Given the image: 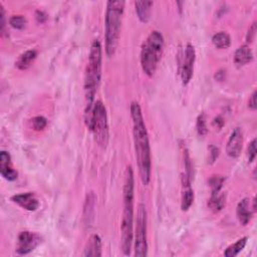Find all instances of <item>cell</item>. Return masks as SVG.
I'll return each mask as SVG.
<instances>
[{
	"instance_id": "26",
	"label": "cell",
	"mask_w": 257,
	"mask_h": 257,
	"mask_svg": "<svg viewBox=\"0 0 257 257\" xmlns=\"http://www.w3.org/2000/svg\"><path fill=\"white\" fill-rule=\"evenodd\" d=\"M0 32H1V36L3 37L6 34V20H5V11L0 3Z\"/></svg>"
},
{
	"instance_id": "23",
	"label": "cell",
	"mask_w": 257,
	"mask_h": 257,
	"mask_svg": "<svg viewBox=\"0 0 257 257\" xmlns=\"http://www.w3.org/2000/svg\"><path fill=\"white\" fill-rule=\"evenodd\" d=\"M9 24L15 29H23L27 24V20L22 15H13L9 19Z\"/></svg>"
},
{
	"instance_id": "15",
	"label": "cell",
	"mask_w": 257,
	"mask_h": 257,
	"mask_svg": "<svg viewBox=\"0 0 257 257\" xmlns=\"http://www.w3.org/2000/svg\"><path fill=\"white\" fill-rule=\"evenodd\" d=\"M252 213L253 211L250 209V200L248 198L242 199L238 203L237 209H236V215L239 222L242 225H247L251 220Z\"/></svg>"
},
{
	"instance_id": "20",
	"label": "cell",
	"mask_w": 257,
	"mask_h": 257,
	"mask_svg": "<svg viewBox=\"0 0 257 257\" xmlns=\"http://www.w3.org/2000/svg\"><path fill=\"white\" fill-rule=\"evenodd\" d=\"M247 239H248L247 237H243V238L237 240L234 244L227 247V249L224 252V255L226 257H234V256L238 255L244 249V247L247 243Z\"/></svg>"
},
{
	"instance_id": "18",
	"label": "cell",
	"mask_w": 257,
	"mask_h": 257,
	"mask_svg": "<svg viewBox=\"0 0 257 257\" xmlns=\"http://www.w3.org/2000/svg\"><path fill=\"white\" fill-rule=\"evenodd\" d=\"M253 59V53L248 45L240 46L234 54V61L238 66H245Z\"/></svg>"
},
{
	"instance_id": "16",
	"label": "cell",
	"mask_w": 257,
	"mask_h": 257,
	"mask_svg": "<svg viewBox=\"0 0 257 257\" xmlns=\"http://www.w3.org/2000/svg\"><path fill=\"white\" fill-rule=\"evenodd\" d=\"M153 1H148V0H144V1H136L135 2V8L138 15V18L141 22L147 23L151 18V12H152V6Z\"/></svg>"
},
{
	"instance_id": "32",
	"label": "cell",
	"mask_w": 257,
	"mask_h": 257,
	"mask_svg": "<svg viewBox=\"0 0 257 257\" xmlns=\"http://www.w3.org/2000/svg\"><path fill=\"white\" fill-rule=\"evenodd\" d=\"M213 125L216 126L218 128H221L223 127V125H224V121H223V119L221 117H217V118L214 119Z\"/></svg>"
},
{
	"instance_id": "21",
	"label": "cell",
	"mask_w": 257,
	"mask_h": 257,
	"mask_svg": "<svg viewBox=\"0 0 257 257\" xmlns=\"http://www.w3.org/2000/svg\"><path fill=\"white\" fill-rule=\"evenodd\" d=\"M225 205V195L224 194H217V195H211L209 201H208V207L217 212L223 209Z\"/></svg>"
},
{
	"instance_id": "14",
	"label": "cell",
	"mask_w": 257,
	"mask_h": 257,
	"mask_svg": "<svg viewBox=\"0 0 257 257\" xmlns=\"http://www.w3.org/2000/svg\"><path fill=\"white\" fill-rule=\"evenodd\" d=\"M102 247H103V243H102V239L98 234H94L90 237V239L88 240L85 249H84V256H102Z\"/></svg>"
},
{
	"instance_id": "12",
	"label": "cell",
	"mask_w": 257,
	"mask_h": 257,
	"mask_svg": "<svg viewBox=\"0 0 257 257\" xmlns=\"http://www.w3.org/2000/svg\"><path fill=\"white\" fill-rule=\"evenodd\" d=\"M0 173L7 181H14L18 176L17 171L12 166L11 156L6 151H1L0 153Z\"/></svg>"
},
{
	"instance_id": "31",
	"label": "cell",
	"mask_w": 257,
	"mask_h": 257,
	"mask_svg": "<svg viewBox=\"0 0 257 257\" xmlns=\"http://www.w3.org/2000/svg\"><path fill=\"white\" fill-rule=\"evenodd\" d=\"M35 15H36V20H37L38 22H40V23H43V22L47 19V15H46V13H44L43 11L37 10Z\"/></svg>"
},
{
	"instance_id": "22",
	"label": "cell",
	"mask_w": 257,
	"mask_h": 257,
	"mask_svg": "<svg viewBox=\"0 0 257 257\" xmlns=\"http://www.w3.org/2000/svg\"><path fill=\"white\" fill-rule=\"evenodd\" d=\"M225 182V177L220 175H214L209 179V186L211 188V195H217L220 193L223 184Z\"/></svg>"
},
{
	"instance_id": "1",
	"label": "cell",
	"mask_w": 257,
	"mask_h": 257,
	"mask_svg": "<svg viewBox=\"0 0 257 257\" xmlns=\"http://www.w3.org/2000/svg\"><path fill=\"white\" fill-rule=\"evenodd\" d=\"M131 118L133 121V136L139 173L142 183L148 186L151 181L152 160L151 148L147 127L143 117L142 109L137 102L131 104Z\"/></svg>"
},
{
	"instance_id": "11",
	"label": "cell",
	"mask_w": 257,
	"mask_h": 257,
	"mask_svg": "<svg viewBox=\"0 0 257 257\" xmlns=\"http://www.w3.org/2000/svg\"><path fill=\"white\" fill-rule=\"evenodd\" d=\"M182 182V198H181V209L182 211H187L194 202V192L191 187L192 179L185 173L181 177Z\"/></svg>"
},
{
	"instance_id": "7",
	"label": "cell",
	"mask_w": 257,
	"mask_h": 257,
	"mask_svg": "<svg viewBox=\"0 0 257 257\" xmlns=\"http://www.w3.org/2000/svg\"><path fill=\"white\" fill-rule=\"evenodd\" d=\"M147 210L143 203L138 206V213L136 219V231H135V255L138 257H144L148 255V241H147Z\"/></svg>"
},
{
	"instance_id": "25",
	"label": "cell",
	"mask_w": 257,
	"mask_h": 257,
	"mask_svg": "<svg viewBox=\"0 0 257 257\" xmlns=\"http://www.w3.org/2000/svg\"><path fill=\"white\" fill-rule=\"evenodd\" d=\"M196 128H197V132L200 136H205L208 132L207 128V125H206V119H205V115L202 114L198 117L197 119V124H196Z\"/></svg>"
},
{
	"instance_id": "2",
	"label": "cell",
	"mask_w": 257,
	"mask_h": 257,
	"mask_svg": "<svg viewBox=\"0 0 257 257\" xmlns=\"http://www.w3.org/2000/svg\"><path fill=\"white\" fill-rule=\"evenodd\" d=\"M134 172L131 166L125 172L123 199L124 211L122 218V251L125 255H130L134 239Z\"/></svg>"
},
{
	"instance_id": "19",
	"label": "cell",
	"mask_w": 257,
	"mask_h": 257,
	"mask_svg": "<svg viewBox=\"0 0 257 257\" xmlns=\"http://www.w3.org/2000/svg\"><path fill=\"white\" fill-rule=\"evenodd\" d=\"M212 43L216 48L219 49H226L231 44V38L230 35L227 32L221 31L213 35L212 37Z\"/></svg>"
},
{
	"instance_id": "13",
	"label": "cell",
	"mask_w": 257,
	"mask_h": 257,
	"mask_svg": "<svg viewBox=\"0 0 257 257\" xmlns=\"http://www.w3.org/2000/svg\"><path fill=\"white\" fill-rule=\"evenodd\" d=\"M11 201L27 211H35L39 207V202L32 192L14 195L11 197Z\"/></svg>"
},
{
	"instance_id": "24",
	"label": "cell",
	"mask_w": 257,
	"mask_h": 257,
	"mask_svg": "<svg viewBox=\"0 0 257 257\" xmlns=\"http://www.w3.org/2000/svg\"><path fill=\"white\" fill-rule=\"evenodd\" d=\"M30 123H31L33 130L42 131V130H44L47 125V120L42 116H37V117H34L33 119H31Z\"/></svg>"
},
{
	"instance_id": "6",
	"label": "cell",
	"mask_w": 257,
	"mask_h": 257,
	"mask_svg": "<svg viewBox=\"0 0 257 257\" xmlns=\"http://www.w3.org/2000/svg\"><path fill=\"white\" fill-rule=\"evenodd\" d=\"M89 128L93 132L97 144L102 149H106L109 142V124L106 107L101 101L95 103Z\"/></svg>"
},
{
	"instance_id": "3",
	"label": "cell",
	"mask_w": 257,
	"mask_h": 257,
	"mask_svg": "<svg viewBox=\"0 0 257 257\" xmlns=\"http://www.w3.org/2000/svg\"><path fill=\"white\" fill-rule=\"evenodd\" d=\"M102 58L103 49L101 42L96 39L92 46L89 55V61L85 75V93L87 100V107L85 112V122L87 127L90 126L92 114L95 106V97L101 82L102 77Z\"/></svg>"
},
{
	"instance_id": "8",
	"label": "cell",
	"mask_w": 257,
	"mask_h": 257,
	"mask_svg": "<svg viewBox=\"0 0 257 257\" xmlns=\"http://www.w3.org/2000/svg\"><path fill=\"white\" fill-rule=\"evenodd\" d=\"M195 59H196L195 48L191 43H188L185 48V53L183 57V62L181 64V71H180L182 83L184 86H187L193 77Z\"/></svg>"
},
{
	"instance_id": "28",
	"label": "cell",
	"mask_w": 257,
	"mask_h": 257,
	"mask_svg": "<svg viewBox=\"0 0 257 257\" xmlns=\"http://www.w3.org/2000/svg\"><path fill=\"white\" fill-rule=\"evenodd\" d=\"M255 34H256V22H253L252 25L249 27L247 35H246L247 42H252L255 37Z\"/></svg>"
},
{
	"instance_id": "17",
	"label": "cell",
	"mask_w": 257,
	"mask_h": 257,
	"mask_svg": "<svg viewBox=\"0 0 257 257\" xmlns=\"http://www.w3.org/2000/svg\"><path fill=\"white\" fill-rule=\"evenodd\" d=\"M37 51L34 49L26 50L19 55L18 59L15 61V67L20 71H25L31 67L33 61L36 59Z\"/></svg>"
},
{
	"instance_id": "29",
	"label": "cell",
	"mask_w": 257,
	"mask_h": 257,
	"mask_svg": "<svg viewBox=\"0 0 257 257\" xmlns=\"http://www.w3.org/2000/svg\"><path fill=\"white\" fill-rule=\"evenodd\" d=\"M218 156H219V150H218V148L212 146V147L210 148V159H209V160H210V163H211V164L214 163L215 160L218 158Z\"/></svg>"
},
{
	"instance_id": "27",
	"label": "cell",
	"mask_w": 257,
	"mask_h": 257,
	"mask_svg": "<svg viewBox=\"0 0 257 257\" xmlns=\"http://www.w3.org/2000/svg\"><path fill=\"white\" fill-rule=\"evenodd\" d=\"M247 155H248V162L252 163L256 157V139H253L249 144L247 149Z\"/></svg>"
},
{
	"instance_id": "5",
	"label": "cell",
	"mask_w": 257,
	"mask_h": 257,
	"mask_svg": "<svg viewBox=\"0 0 257 257\" xmlns=\"http://www.w3.org/2000/svg\"><path fill=\"white\" fill-rule=\"evenodd\" d=\"M164 50V37L158 30L152 31L142 44L141 67L145 75L153 77L157 71Z\"/></svg>"
},
{
	"instance_id": "10",
	"label": "cell",
	"mask_w": 257,
	"mask_h": 257,
	"mask_svg": "<svg viewBox=\"0 0 257 257\" xmlns=\"http://www.w3.org/2000/svg\"><path fill=\"white\" fill-rule=\"evenodd\" d=\"M243 146V133L240 128H234L227 142L226 152L230 158H237L241 154Z\"/></svg>"
},
{
	"instance_id": "9",
	"label": "cell",
	"mask_w": 257,
	"mask_h": 257,
	"mask_svg": "<svg viewBox=\"0 0 257 257\" xmlns=\"http://www.w3.org/2000/svg\"><path fill=\"white\" fill-rule=\"evenodd\" d=\"M40 237L38 234L23 231L18 235L16 244V253L19 255H26L33 251L40 243Z\"/></svg>"
},
{
	"instance_id": "30",
	"label": "cell",
	"mask_w": 257,
	"mask_h": 257,
	"mask_svg": "<svg viewBox=\"0 0 257 257\" xmlns=\"http://www.w3.org/2000/svg\"><path fill=\"white\" fill-rule=\"evenodd\" d=\"M248 107L255 111L256 110V107H257V103H256V91H254L252 93V95L250 96V99H249V102H248Z\"/></svg>"
},
{
	"instance_id": "4",
	"label": "cell",
	"mask_w": 257,
	"mask_h": 257,
	"mask_svg": "<svg viewBox=\"0 0 257 257\" xmlns=\"http://www.w3.org/2000/svg\"><path fill=\"white\" fill-rule=\"evenodd\" d=\"M125 1H108L106 11V53L112 57L118 48L121 34Z\"/></svg>"
}]
</instances>
